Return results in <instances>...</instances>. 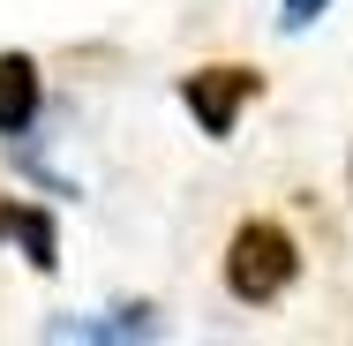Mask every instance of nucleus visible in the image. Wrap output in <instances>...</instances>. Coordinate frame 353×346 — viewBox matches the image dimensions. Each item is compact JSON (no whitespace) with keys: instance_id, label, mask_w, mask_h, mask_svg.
Masks as SVG:
<instances>
[{"instance_id":"f257e3e1","label":"nucleus","mask_w":353,"mask_h":346,"mask_svg":"<svg viewBox=\"0 0 353 346\" xmlns=\"http://www.w3.org/2000/svg\"><path fill=\"white\" fill-rule=\"evenodd\" d=\"M293 278H301V249H293V233H285L279 218H241L233 241H225V286H233V301L263 309V301H279Z\"/></svg>"},{"instance_id":"f03ea898","label":"nucleus","mask_w":353,"mask_h":346,"mask_svg":"<svg viewBox=\"0 0 353 346\" xmlns=\"http://www.w3.org/2000/svg\"><path fill=\"white\" fill-rule=\"evenodd\" d=\"M248 98H263V75H256V68L218 61V68L181 75V106L196 113V128H203V136H233V121H241V106H248Z\"/></svg>"},{"instance_id":"7ed1b4c3","label":"nucleus","mask_w":353,"mask_h":346,"mask_svg":"<svg viewBox=\"0 0 353 346\" xmlns=\"http://www.w3.org/2000/svg\"><path fill=\"white\" fill-rule=\"evenodd\" d=\"M38 98H46V75L30 53H0V136H23L38 121Z\"/></svg>"},{"instance_id":"20e7f679","label":"nucleus","mask_w":353,"mask_h":346,"mask_svg":"<svg viewBox=\"0 0 353 346\" xmlns=\"http://www.w3.org/2000/svg\"><path fill=\"white\" fill-rule=\"evenodd\" d=\"M0 233L8 241H23V256H30V271H53L61 256H53V218L30 204H0Z\"/></svg>"},{"instance_id":"39448f33","label":"nucleus","mask_w":353,"mask_h":346,"mask_svg":"<svg viewBox=\"0 0 353 346\" xmlns=\"http://www.w3.org/2000/svg\"><path fill=\"white\" fill-rule=\"evenodd\" d=\"M316 8H323V0H285V30H301V23H316Z\"/></svg>"}]
</instances>
